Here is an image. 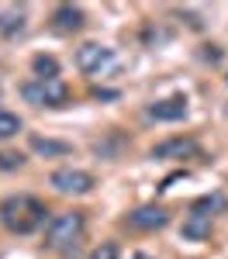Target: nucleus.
Wrapping results in <instances>:
<instances>
[{"instance_id":"nucleus-14","label":"nucleus","mask_w":228,"mask_h":259,"mask_svg":"<svg viewBox=\"0 0 228 259\" xmlns=\"http://www.w3.org/2000/svg\"><path fill=\"white\" fill-rule=\"evenodd\" d=\"M18 132H21V118H18V114H11V111H0V142L14 139Z\"/></svg>"},{"instance_id":"nucleus-15","label":"nucleus","mask_w":228,"mask_h":259,"mask_svg":"<svg viewBox=\"0 0 228 259\" xmlns=\"http://www.w3.org/2000/svg\"><path fill=\"white\" fill-rule=\"evenodd\" d=\"M21 166H24L21 152H0V169H21Z\"/></svg>"},{"instance_id":"nucleus-7","label":"nucleus","mask_w":228,"mask_h":259,"mask_svg":"<svg viewBox=\"0 0 228 259\" xmlns=\"http://www.w3.org/2000/svg\"><path fill=\"white\" fill-rule=\"evenodd\" d=\"M83 24H86V14H83V7H76V4H59L52 11V28L59 35H76Z\"/></svg>"},{"instance_id":"nucleus-2","label":"nucleus","mask_w":228,"mask_h":259,"mask_svg":"<svg viewBox=\"0 0 228 259\" xmlns=\"http://www.w3.org/2000/svg\"><path fill=\"white\" fill-rule=\"evenodd\" d=\"M83 232H86V221H83L80 211L56 214V218H49V228H45V245H49L52 252L73 256L76 245L83 242Z\"/></svg>"},{"instance_id":"nucleus-9","label":"nucleus","mask_w":228,"mask_h":259,"mask_svg":"<svg viewBox=\"0 0 228 259\" xmlns=\"http://www.w3.org/2000/svg\"><path fill=\"white\" fill-rule=\"evenodd\" d=\"M214 214H207V211H201V207H194L190 214L184 218V239L187 242H204L207 235H211V228H214Z\"/></svg>"},{"instance_id":"nucleus-1","label":"nucleus","mask_w":228,"mask_h":259,"mask_svg":"<svg viewBox=\"0 0 228 259\" xmlns=\"http://www.w3.org/2000/svg\"><path fill=\"white\" fill-rule=\"evenodd\" d=\"M49 218V207L31 194H11L0 200V225L14 235H31L38 232Z\"/></svg>"},{"instance_id":"nucleus-17","label":"nucleus","mask_w":228,"mask_h":259,"mask_svg":"<svg viewBox=\"0 0 228 259\" xmlns=\"http://www.w3.org/2000/svg\"><path fill=\"white\" fill-rule=\"evenodd\" d=\"M131 259H152V256H149V252H135Z\"/></svg>"},{"instance_id":"nucleus-16","label":"nucleus","mask_w":228,"mask_h":259,"mask_svg":"<svg viewBox=\"0 0 228 259\" xmlns=\"http://www.w3.org/2000/svg\"><path fill=\"white\" fill-rule=\"evenodd\" d=\"M90 259H118V245H114V242H101V245L90 252Z\"/></svg>"},{"instance_id":"nucleus-5","label":"nucleus","mask_w":228,"mask_h":259,"mask_svg":"<svg viewBox=\"0 0 228 259\" xmlns=\"http://www.w3.org/2000/svg\"><path fill=\"white\" fill-rule=\"evenodd\" d=\"M59 194H90L94 187H97V180H94V173H86V169H56L52 173V180H49Z\"/></svg>"},{"instance_id":"nucleus-8","label":"nucleus","mask_w":228,"mask_h":259,"mask_svg":"<svg viewBox=\"0 0 228 259\" xmlns=\"http://www.w3.org/2000/svg\"><path fill=\"white\" fill-rule=\"evenodd\" d=\"M149 118L152 121H184L187 118V97L176 94V97H163L156 104H149Z\"/></svg>"},{"instance_id":"nucleus-13","label":"nucleus","mask_w":228,"mask_h":259,"mask_svg":"<svg viewBox=\"0 0 228 259\" xmlns=\"http://www.w3.org/2000/svg\"><path fill=\"white\" fill-rule=\"evenodd\" d=\"M31 149H35L38 156H69V145H66V142L41 139V135H35V139H31Z\"/></svg>"},{"instance_id":"nucleus-6","label":"nucleus","mask_w":228,"mask_h":259,"mask_svg":"<svg viewBox=\"0 0 228 259\" xmlns=\"http://www.w3.org/2000/svg\"><path fill=\"white\" fill-rule=\"evenodd\" d=\"M128 225L139 228V232H159V228L169 225V211L159 207V204H145V207H139V211L128 214Z\"/></svg>"},{"instance_id":"nucleus-11","label":"nucleus","mask_w":228,"mask_h":259,"mask_svg":"<svg viewBox=\"0 0 228 259\" xmlns=\"http://www.w3.org/2000/svg\"><path fill=\"white\" fill-rule=\"evenodd\" d=\"M24 11H0V35L4 38H14L24 31Z\"/></svg>"},{"instance_id":"nucleus-10","label":"nucleus","mask_w":228,"mask_h":259,"mask_svg":"<svg viewBox=\"0 0 228 259\" xmlns=\"http://www.w3.org/2000/svg\"><path fill=\"white\" fill-rule=\"evenodd\" d=\"M187 156H197V142L194 139H169L152 149V159H187Z\"/></svg>"},{"instance_id":"nucleus-3","label":"nucleus","mask_w":228,"mask_h":259,"mask_svg":"<svg viewBox=\"0 0 228 259\" xmlns=\"http://www.w3.org/2000/svg\"><path fill=\"white\" fill-rule=\"evenodd\" d=\"M76 66L86 76H111L118 69V56L107 45H101V41H83L76 49Z\"/></svg>"},{"instance_id":"nucleus-12","label":"nucleus","mask_w":228,"mask_h":259,"mask_svg":"<svg viewBox=\"0 0 228 259\" xmlns=\"http://www.w3.org/2000/svg\"><path fill=\"white\" fill-rule=\"evenodd\" d=\"M31 66H35V80H59V62H56V56H35Z\"/></svg>"},{"instance_id":"nucleus-4","label":"nucleus","mask_w":228,"mask_h":259,"mask_svg":"<svg viewBox=\"0 0 228 259\" xmlns=\"http://www.w3.org/2000/svg\"><path fill=\"white\" fill-rule=\"evenodd\" d=\"M21 97L35 107H62L69 100V87L62 80H28L21 87Z\"/></svg>"}]
</instances>
